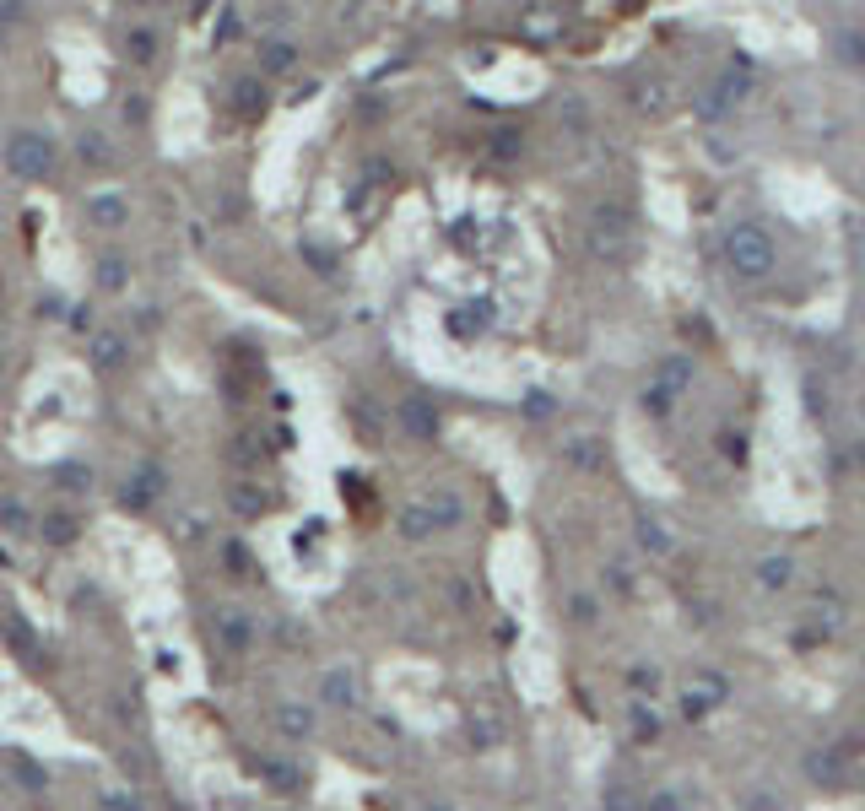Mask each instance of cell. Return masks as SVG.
<instances>
[{
    "mask_svg": "<svg viewBox=\"0 0 865 811\" xmlns=\"http://www.w3.org/2000/svg\"><path fill=\"white\" fill-rule=\"evenodd\" d=\"M282 725L298 735V730H308V714H303V709H282Z\"/></svg>",
    "mask_w": 865,
    "mask_h": 811,
    "instance_id": "5",
    "label": "cell"
},
{
    "mask_svg": "<svg viewBox=\"0 0 865 811\" xmlns=\"http://www.w3.org/2000/svg\"><path fill=\"white\" fill-rule=\"evenodd\" d=\"M725 260L736 277H768L779 254H773V238L757 222H730L725 228Z\"/></svg>",
    "mask_w": 865,
    "mask_h": 811,
    "instance_id": "1",
    "label": "cell"
},
{
    "mask_svg": "<svg viewBox=\"0 0 865 811\" xmlns=\"http://www.w3.org/2000/svg\"><path fill=\"white\" fill-rule=\"evenodd\" d=\"M757 574H763V584H784L789 579V558H763Z\"/></svg>",
    "mask_w": 865,
    "mask_h": 811,
    "instance_id": "3",
    "label": "cell"
},
{
    "mask_svg": "<svg viewBox=\"0 0 865 811\" xmlns=\"http://www.w3.org/2000/svg\"><path fill=\"white\" fill-rule=\"evenodd\" d=\"M324 693H330V703H352V698H347V693H352L347 670H336V676H330V682H324Z\"/></svg>",
    "mask_w": 865,
    "mask_h": 811,
    "instance_id": "4",
    "label": "cell"
},
{
    "mask_svg": "<svg viewBox=\"0 0 865 811\" xmlns=\"http://www.w3.org/2000/svg\"><path fill=\"white\" fill-rule=\"evenodd\" d=\"M12 163H17V168H28V173H38V168H49V147H44V141H33V135H22V141L12 147Z\"/></svg>",
    "mask_w": 865,
    "mask_h": 811,
    "instance_id": "2",
    "label": "cell"
}]
</instances>
